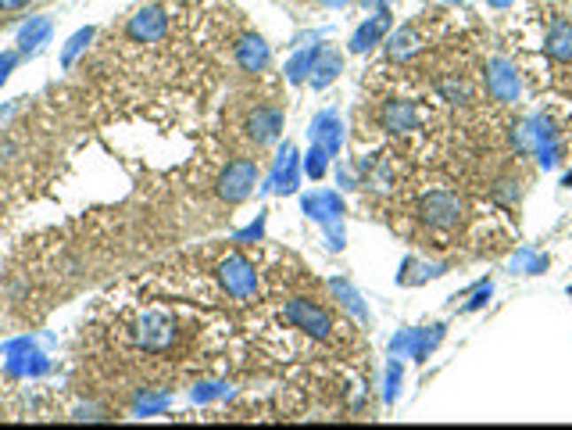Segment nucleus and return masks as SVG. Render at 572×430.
Wrapping results in <instances>:
<instances>
[{
    "instance_id": "9d476101",
    "label": "nucleus",
    "mask_w": 572,
    "mask_h": 430,
    "mask_svg": "<svg viewBox=\"0 0 572 430\" xmlns=\"http://www.w3.org/2000/svg\"><path fill=\"white\" fill-rule=\"evenodd\" d=\"M547 54L554 61H568L572 58V26L568 22H554L547 33Z\"/></svg>"
},
{
    "instance_id": "f257e3e1",
    "label": "nucleus",
    "mask_w": 572,
    "mask_h": 430,
    "mask_svg": "<svg viewBox=\"0 0 572 430\" xmlns=\"http://www.w3.org/2000/svg\"><path fill=\"white\" fill-rule=\"evenodd\" d=\"M461 215H465V205L451 191H433L419 201V219L433 230H454L461 223Z\"/></svg>"
},
{
    "instance_id": "2eb2a0df",
    "label": "nucleus",
    "mask_w": 572,
    "mask_h": 430,
    "mask_svg": "<svg viewBox=\"0 0 572 430\" xmlns=\"http://www.w3.org/2000/svg\"><path fill=\"white\" fill-rule=\"evenodd\" d=\"M322 4H333L336 8V4H347V0H322Z\"/></svg>"
},
{
    "instance_id": "6e6552de",
    "label": "nucleus",
    "mask_w": 572,
    "mask_h": 430,
    "mask_svg": "<svg viewBox=\"0 0 572 430\" xmlns=\"http://www.w3.org/2000/svg\"><path fill=\"white\" fill-rule=\"evenodd\" d=\"M379 119H383V129H390V133H408L419 126V112L412 101H387Z\"/></svg>"
},
{
    "instance_id": "0eeeda50",
    "label": "nucleus",
    "mask_w": 572,
    "mask_h": 430,
    "mask_svg": "<svg viewBox=\"0 0 572 430\" xmlns=\"http://www.w3.org/2000/svg\"><path fill=\"white\" fill-rule=\"evenodd\" d=\"M279 129H282V115H279L275 108H258V112L247 119V137H251L254 144H272V140L279 137Z\"/></svg>"
},
{
    "instance_id": "4468645a",
    "label": "nucleus",
    "mask_w": 572,
    "mask_h": 430,
    "mask_svg": "<svg viewBox=\"0 0 572 430\" xmlns=\"http://www.w3.org/2000/svg\"><path fill=\"white\" fill-rule=\"evenodd\" d=\"M22 4H26V0H0V8H8V12L12 8H22Z\"/></svg>"
},
{
    "instance_id": "f8f14e48",
    "label": "nucleus",
    "mask_w": 572,
    "mask_h": 430,
    "mask_svg": "<svg viewBox=\"0 0 572 430\" xmlns=\"http://www.w3.org/2000/svg\"><path fill=\"white\" fill-rule=\"evenodd\" d=\"M89 36H93V29H79V33L68 40V47H65V65H72V58L89 43Z\"/></svg>"
},
{
    "instance_id": "39448f33",
    "label": "nucleus",
    "mask_w": 572,
    "mask_h": 430,
    "mask_svg": "<svg viewBox=\"0 0 572 430\" xmlns=\"http://www.w3.org/2000/svg\"><path fill=\"white\" fill-rule=\"evenodd\" d=\"M165 29H168V19L161 8H143L129 19V40H136V43H154L165 36Z\"/></svg>"
},
{
    "instance_id": "20e7f679",
    "label": "nucleus",
    "mask_w": 572,
    "mask_h": 430,
    "mask_svg": "<svg viewBox=\"0 0 572 430\" xmlns=\"http://www.w3.org/2000/svg\"><path fill=\"white\" fill-rule=\"evenodd\" d=\"M172 337H175L172 319H168V316H161V312H147V316L136 323V340L143 344L147 352H161Z\"/></svg>"
},
{
    "instance_id": "f03ea898",
    "label": "nucleus",
    "mask_w": 572,
    "mask_h": 430,
    "mask_svg": "<svg viewBox=\"0 0 572 430\" xmlns=\"http://www.w3.org/2000/svg\"><path fill=\"white\" fill-rule=\"evenodd\" d=\"M254 184H258V165L251 158H236L219 176V198L222 201H243Z\"/></svg>"
},
{
    "instance_id": "9b49d317",
    "label": "nucleus",
    "mask_w": 572,
    "mask_h": 430,
    "mask_svg": "<svg viewBox=\"0 0 572 430\" xmlns=\"http://www.w3.org/2000/svg\"><path fill=\"white\" fill-rule=\"evenodd\" d=\"M47 36H50V19H33L19 33V43H22V51H40V43H47Z\"/></svg>"
},
{
    "instance_id": "423d86ee",
    "label": "nucleus",
    "mask_w": 572,
    "mask_h": 430,
    "mask_svg": "<svg viewBox=\"0 0 572 430\" xmlns=\"http://www.w3.org/2000/svg\"><path fill=\"white\" fill-rule=\"evenodd\" d=\"M219 273H222V284H226L229 294H236V298H251L254 294V270L243 262L240 254L226 258V262L219 266Z\"/></svg>"
},
{
    "instance_id": "ddd939ff",
    "label": "nucleus",
    "mask_w": 572,
    "mask_h": 430,
    "mask_svg": "<svg viewBox=\"0 0 572 430\" xmlns=\"http://www.w3.org/2000/svg\"><path fill=\"white\" fill-rule=\"evenodd\" d=\"M12 65H15V54H4V58H0V82H4V79H8V72H12Z\"/></svg>"
},
{
    "instance_id": "7ed1b4c3",
    "label": "nucleus",
    "mask_w": 572,
    "mask_h": 430,
    "mask_svg": "<svg viewBox=\"0 0 572 430\" xmlns=\"http://www.w3.org/2000/svg\"><path fill=\"white\" fill-rule=\"evenodd\" d=\"M286 323H294L298 330H305V333H312V337H319V340H326L329 330H333L329 312L319 309V305L308 301V298H294L290 305H286Z\"/></svg>"
},
{
    "instance_id": "1a4fd4ad",
    "label": "nucleus",
    "mask_w": 572,
    "mask_h": 430,
    "mask_svg": "<svg viewBox=\"0 0 572 430\" xmlns=\"http://www.w3.org/2000/svg\"><path fill=\"white\" fill-rule=\"evenodd\" d=\"M236 65H240L243 72H261V68L268 65V47H265V40H261V36H243V40L236 43Z\"/></svg>"
}]
</instances>
